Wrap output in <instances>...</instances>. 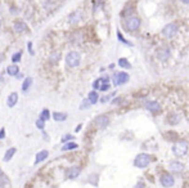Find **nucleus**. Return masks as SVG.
Segmentation results:
<instances>
[{
  "label": "nucleus",
  "instance_id": "obj_16",
  "mask_svg": "<svg viewBox=\"0 0 189 188\" xmlns=\"http://www.w3.org/2000/svg\"><path fill=\"white\" fill-rule=\"evenodd\" d=\"M31 85H32V77H26V79L23 80V83H22V88H21L22 91L26 93L27 90L31 88Z\"/></svg>",
  "mask_w": 189,
  "mask_h": 188
},
{
  "label": "nucleus",
  "instance_id": "obj_14",
  "mask_svg": "<svg viewBox=\"0 0 189 188\" xmlns=\"http://www.w3.org/2000/svg\"><path fill=\"white\" fill-rule=\"evenodd\" d=\"M14 31L17 34H22V32L27 31V25L24 22H22V21H17L14 23Z\"/></svg>",
  "mask_w": 189,
  "mask_h": 188
},
{
  "label": "nucleus",
  "instance_id": "obj_30",
  "mask_svg": "<svg viewBox=\"0 0 189 188\" xmlns=\"http://www.w3.org/2000/svg\"><path fill=\"white\" fill-rule=\"evenodd\" d=\"M89 107H90V102L88 99H85V101H83V103H81L80 110H86V108H89Z\"/></svg>",
  "mask_w": 189,
  "mask_h": 188
},
{
  "label": "nucleus",
  "instance_id": "obj_34",
  "mask_svg": "<svg viewBox=\"0 0 189 188\" xmlns=\"http://www.w3.org/2000/svg\"><path fill=\"white\" fill-rule=\"evenodd\" d=\"M27 47H29V52H30V54L32 56V54H34V49H32V43H29V44H27Z\"/></svg>",
  "mask_w": 189,
  "mask_h": 188
},
{
  "label": "nucleus",
  "instance_id": "obj_8",
  "mask_svg": "<svg viewBox=\"0 0 189 188\" xmlns=\"http://www.w3.org/2000/svg\"><path fill=\"white\" fill-rule=\"evenodd\" d=\"M170 54H171V52L169 48H161L157 50V58L161 61V62H165L170 58Z\"/></svg>",
  "mask_w": 189,
  "mask_h": 188
},
{
  "label": "nucleus",
  "instance_id": "obj_21",
  "mask_svg": "<svg viewBox=\"0 0 189 188\" xmlns=\"http://www.w3.org/2000/svg\"><path fill=\"white\" fill-rule=\"evenodd\" d=\"M16 151H17V150L14 148V147H12V148H9V150L5 152V155H4V158H3V160L5 161V163H8V161H10V160H12V157L14 156Z\"/></svg>",
  "mask_w": 189,
  "mask_h": 188
},
{
  "label": "nucleus",
  "instance_id": "obj_10",
  "mask_svg": "<svg viewBox=\"0 0 189 188\" xmlns=\"http://www.w3.org/2000/svg\"><path fill=\"white\" fill-rule=\"evenodd\" d=\"M161 184L164 185L165 188H170L174 185V178L172 175H170V174H162V177H161Z\"/></svg>",
  "mask_w": 189,
  "mask_h": 188
},
{
  "label": "nucleus",
  "instance_id": "obj_6",
  "mask_svg": "<svg viewBox=\"0 0 189 188\" xmlns=\"http://www.w3.org/2000/svg\"><path fill=\"white\" fill-rule=\"evenodd\" d=\"M129 79L130 77L126 72H118V74L113 75V83H115V85H122L129 81Z\"/></svg>",
  "mask_w": 189,
  "mask_h": 188
},
{
  "label": "nucleus",
  "instance_id": "obj_32",
  "mask_svg": "<svg viewBox=\"0 0 189 188\" xmlns=\"http://www.w3.org/2000/svg\"><path fill=\"white\" fill-rule=\"evenodd\" d=\"M71 139H73V137L71 135V134H67V135H64V137L62 138V142L66 143V142H68V141H71Z\"/></svg>",
  "mask_w": 189,
  "mask_h": 188
},
{
  "label": "nucleus",
  "instance_id": "obj_27",
  "mask_svg": "<svg viewBox=\"0 0 189 188\" xmlns=\"http://www.w3.org/2000/svg\"><path fill=\"white\" fill-rule=\"evenodd\" d=\"M21 58H22V53H21V52H17L16 54L12 57V62H13V63H17V62L21 61Z\"/></svg>",
  "mask_w": 189,
  "mask_h": 188
},
{
  "label": "nucleus",
  "instance_id": "obj_2",
  "mask_svg": "<svg viewBox=\"0 0 189 188\" xmlns=\"http://www.w3.org/2000/svg\"><path fill=\"white\" fill-rule=\"evenodd\" d=\"M179 31V26L176 23H167L164 29H162V36L166 39H171Z\"/></svg>",
  "mask_w": 189,
  "mask_h": 188
},
{
  "label": "nucleus",
  "instance_id": "obj_17",
  "mask_svg": "<svg viewBox=\"0 0 189 188\" xmlns=\"http://www.w3.org/2000/svg\"><path fill=\"white\" fill-rule=\"evenodd\" d=\"M7 72H8V75H10V76H16V75L19 72V67H18L17 64H10V66L7 67Z\"/></svg>",
  "mask_w": 189,
  "mask_h": 188
},
{
  "label": "nucleus",
  "instance_id": "obj_12",
  "mask_svg": "<svg viewBox=\"0 0 189 188\" xmlns=\"http://www.w3.org/2000/svg\"><path fill=\"white\" fill-rule=\"evenodd\" d=\"M49 156V152L46 150H43V151H40L37 155H36V158H35V165H39L40 163H43V161H45Z\"/></svg>",
  "mask_w": 189,
  "mask_h": 188
},
{
  "label": "nucleus",
  "instance_id": "obj_25",
  "mask_svg": "<svg viewBox=\"0 0 189 188\" xmlns=\"http://www.w3.org/2000/svg\"><path fill=\"white\" fill-rule=\"evenodd\" d=\"M40 119L41 120H44V121H48V120L50 119V112H49V110H43L41 112H40Z\"/></svg>",
  "mask_w": 189,
  "mask_h": 188
},
{
  "label": "nucleus",
  "instance_id": "obj_4",
  "mask_svg": "<svg viewBox=\"0 0 189 188\" xmlns=\"http://www.w3.org/2000/svg\"><path fill=\"white\" fill-rule=\"evenodd\" d=\"M140 23H142L140 18H138V17H129L127 21L124 23V26H125L126 31L132 32V31H137L140 27Z\"/></svg>",
  "mask_w": 189,
  "mask_h": 188
},
{
  "label": "nucleus",
  "instance_id": "obj_3",
  "mask_svg": "<svg viewBox=\"0 0 189 188\" xmlns=\"http://www.w3.org/2000/svg\"><path fill=\"white\" fill-rule=\"evenodd\" d=\"M149 163H151V156L148 153H140L134 160V165L137 168H140V169L147 168L148 165H149Z\"/></svg>",
  "mask_w": 189,
  "mask_h": 188
},
{
  "label": "nucleus",
  "instance_id": "obj_38",
  "mask_svg": "<svg viewBox=\"0 0 189 188\" xmlns=\"http://www.w3.org/2000/svg\"><path fill=\"white\" fill-rule=\"evenodd\" d=\"M81 126H83V125H78V126L76 128V131H80V130H81Z\"/></svg>",
  "mask_w": 189,
  "mask_h": 188
},
{
  "label": "nucleus",
  "instance_id": "obj_23",
  "mask_svg": "<svg viewBox=\"0 0 189 188\" xmlns=\"http://www.w3.org/2000/svg\"><path fill=\"white\" fill-rule=\"evenodd\" d=\"M118 66L120 67H124V69H130V67H131L130 62L126 58H120L118 59Z\"/></svg>",
  "mask_w": 189,
  "mask_h": 188
},
{
  "label": "nucleus",
  "instance_id": "obj_20",
  "mask_svg": "<svg viewBox=\"0 0 189 188\" xmlns=\"http://www.w3.org/2000/svg\"><path fill=\"white\" fill-rule=\"evenodd\" d=\"M0 188H10V182L4 174H0Z\"/></svg>",
  "mask_w": 189,
  "mask_h": 188
},
{
  "label": "nucleus",
  "instance_id": "obj_36",
  "mask_svg": "<svg viewBox=\"0 0 189 188\" xmlns=\"http://www.w3.org/2000/svg\"><path fill=\"white\" fill-rule=\"evenodd\" d=\"M135 188H145V187H144V183H138Z\"/></svg>",
  "mask_w": 189,
  "mask_h": 188
},
{
  "label": "nucleus",
  "instance_id": "obj_24",
  "mask_svg": "<svg viewBox=\"0 0 189 188\" xmlns=\"http://www.w3.org/2000/svg\"><path fill=\"white\" fill-rule=\"evenodd\" d=\"M59 58H61V54L58 52H54V53H51V56H50V58H49V61L53 63V64H56L58 61H59Z\"/></svg>",
  "mask_w": 189,
  "mask_h": 188
},
{
  "label": "nucleus",
  "instance_id": "obj_22",
  "mask_svg": "<svg viewBox=\"0 0 189 188\" xmlns=\"http://www.w3.org/2000/svg\"><path fill=\"white\" fill-rule=\"evenodd\" d=\"M53 119L56 120V121H64L67 119V113L64 112H53Z\"/></svg>",
  "mask_w": 189,
  "mask_h": 188
},
{
  "label": "nucleus",
  "instance_id": "obj_31",
  "mask_svg": "<svg viewBox=\"0 0 189 188\" xmlns=\"http://www.w3.org/2000/svg\"><path fill=\"white\" fill-rule=\"evenodd\" d=\"M117 37H118V40H121V41H122L124 44H127V45H129V41H127V40L122 36V34H121L120 31H117Z\"/></svg>",
  "mask_w": 189,
  "mask_h": 188
},
{
  "label": "nucleus",
  "instance_id": "obj_19",
  "mask_svg": "<svg viewBox=\"0 0 189 188\" xmlns=\"http://www.w3.org/2000/svg\"><path fill=\"white\" fill-rule=\"evenodd\" d=\"M78 147V144L77 143H75V142H66L64 144H63V147H62V151H71V150H76Z\"/></svg>",
  "mask_w": 189,
  "mask_h": 188
},
{
  "label": "nucleus",
  "instance_id": "obj_28",
  "mask_svg": "<svg viewBox=\"0 0 189 188\" xmlns=\"http://www.w3.org/2000/svg\"><path fill=\"white\" fill-rule=\"evenodd\" d=\"M36 128L40 129V130H44V128H45V121H44V120L39 119L37 121H36Z\"/></svg>",
  "mask_w": 189,
  "mask_h": 188
},
{
  "label": "nucleus",
  "instance_id": "obj_13",
  "mask_svg": "<svg viewBox=\"0 0 189 188\" xmlns=\"http://www.w3.org/2000/svg\"><path fill=\"white\" fill-rule=\"evenodd\" d=\"M145 107H147V110H149L151 112H158L161 110V106L158 102L156 101H151V102H147L145 103Z\"/></svg>",
  "mask_w": 189,
  "mask_h": 188
},
{
  "label": "nucleus",
  "instance_id": "obj_11",
  "mask_svg": "<svg viewBox=\"0 0 189 188\" xmlns=\"http://www.w3.org/2000/svg\"><path fill=\"white\" fill-rule=\"evenodd\" d=\"M17 102H18V94H17L16 91L10 93L9 96H8V99H7L8 107H14V106L17 104Z\"/></svg>",
  "mask_w": 189,
  "mask_h": 188
},
{
  "label": "nucleus",
  "instance_id": "obj_9",
  "mask_svg": "<svg viewBox=\"0 0 189 188\" xmlns=\"http://www.w3.org/2000/svg\"><path fill=\"white\" fill-rule=\"evenodd\" d=\"M80 173H81V169L78 166H71L66 170V175L68 179H76L80 175Z\"/></svg>",
  "mask_w": 189,
  "mask_h": 188
},
{
  "label": "nucleus",
  "instance_id": "obj_1",
  "mask_svg": "<svg viewBox=\"0 0 189 188\" xmlns=\"http://www.w3.org/2000/svg\"><path fill=\"white\" fill-rule=\"evenodd\" d=\"M66 63L68 67H77L81 63V56L78 52H70L66 56Z\"/></svg>",
  "mask_w": 189,
  "mask_h": 188
},
{
  "label": "nucleus",
  "instance_id": "obj_29",
  "mask_svg": "<svg viewBox=\"0 0 189 188\" xmlns=\"http://www.w3.org/2000/svg\"><path fill=\"white\" fill-rule=\"evenodd\" d=\"M169 123H170V124H178V123H179V117H178L176 115L170 116V117H169Z\"/></svg>",
  "mask_w": 189,
  "mask_h": 188
},
{
  "label": "nucleus",
  "instance_id": "obj_39",
  "mask_svg": "<svg viewBox=\"0 0 189 188\" xmlns=\"http://www.w3.org/2000/svg\"><path fill=\"white\" fill-rule=\"evenodd\" d=\"M181 2H183L184 4H189V0H181Z\"/></svg>",
  "mask_w": 189,
  "mask_h": 188
},
{
  "label": "nucleus",
  "instance_id": "obj_33",
  "mask_svg": "<svg viewBox=\"0 0 189 188\" xmlns=\"http://www.w3.org/2000/svg\"><path fill=\"white\" fill-rule=\"evenodd\" d=\"M5 138V129H0V139H4Z\"/></svg>",
  "mask_w": 189,
  "mask_h": 188
},
{
  "label": "nucleus",
  "instance_id": "obj_40",
  "mask_svg": "<svg viewBox=\"0 0 189 188\" xmlns=\"http://www.w3.org/2000/svg\"><path fill=\"white\" fill-rule=\"evenodd\" d=\"M0 26H2V21H0Z\"/></svg>",
  "mask_w": 189,
  "mask_h": 188
},
{
  "label": "nucleus",
  "instance_id": "obj_35",
  "mask_svg": "<svg viewBox=\"0 0 189 188\" xmlns=\"http://www.w3.org/2000/svg\"><path fill=\"white\" fill-rule=\"evenodd\" d=\"M112 96H113V94H112ZM112 96H107V97H103V98L100 99V102H102V103H104V102H107V101H110V98H111Z\"/></svg>",
  "mask_w": 189,
  "mask_h": 188
},
{
  "label": "nucleus",
  "instance_id": "obj_15",
  "mask_svg": "<svg viewBox=\"0 0 189 188\" xmlns=\"http://www.w3.org/2000/svg\"><path fill=\"white\" fill-rule=\"evenodd\" d=\"M170 169L171 171H175V173H179L184 169V165L181 163H179V161H171L170 163Z\"/></svg>",
  "mask_w": 189,
  "mask_h": 188
},
{
  "label": "nucleus",
  "instance_id": "obj_37",
  "mask_svg": "<svg viewBox=\"0 0 189 188\" xmlns=\"http://www.w3.org/2000/svg\"><path fill=\"white\" fill-rule=\"evenodd\" d=\"M120 101H121V98H116V99H115V101H113V102H112V103H113V104H115V103H118V102H120Z\"/></svg>",
  "mask_w": 189,
  "mask_h": 188
},
{
  "label": "nucleus",
  "instance_id": "obj_26",
  "mask_svg": "<svg viewBox=\"0 0 189 188\" xmlns=\"http://www.w3.org/2000/svg\"><path fill=\"white\" fill-rule=\"evenodd\" d=\"M103 81H104V79H97L95 81H94V84H93V88L95 89V90H98V89H100V86H102V84H103Z\"/></svg>",
  "mask_w": 189,
  "mask_h": 188
},
{
  "label": "nucleus",
  "instance_id": "obj_18",
  "mask_svg": "<svg viewBox=\"0 0 189 188\" xmlns=\"http://www.w3.org/2000/svg\"><path fill=\"white\" fill-rule=\"evenodd\" d=\"M99 99V96H98V93L95 90H93L89 93V96H88V101L90 102V104H95Z\"/></svg>",
  "mask_w": 189,
  "mask_h": 188
},
{
  "label": "nucleus",
  "instance_id": "obj_7",
  "mask_svg": "<svg viewBox=\"0 0 189 188\" xmlns=\"http://www.w3.org/2000/svg\"><path fill=\"white\" fill-rule=\"evenodd\" d=\"M94 123H95V125L100 129H104L105 126H108V124H110V117L105 116V115H100L98 116L95 120H94Z\"/></svg>",
  "mask_w": 189,
  "mask_h": 188
},
{
  "label": "nucleus",
  "instance_id": "obj_5",
  "mask_svg": "<svg viewBox=\"0 0 189 188\" xmlns=\"http://www.w3.org/2000/svg\"><path fill=\"white\" fill-rule=\"evenodd\" d=\"M172 152H174L175 156H178V157H181V156L186 155V152H188V143L184 142V141L175 143L174 147H172Z\"/></svg>",
  "mask_w": 189,
  "mask_h": 188
}]
</instances>
